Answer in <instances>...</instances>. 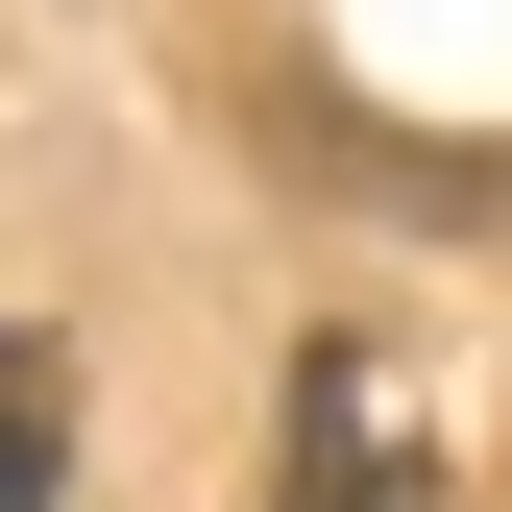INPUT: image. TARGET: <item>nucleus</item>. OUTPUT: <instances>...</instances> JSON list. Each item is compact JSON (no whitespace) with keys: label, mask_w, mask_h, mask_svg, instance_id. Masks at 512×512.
<instances>
[{"label":"nucleus","mask_w":512,"mask_h":512,"mask_svg":"<svg viewBox=\"0 0 512 512\" xmlns=\"http://www.w3.org/2000/svg\"><path fill=\"white\" fill-rule=\"evenodd\" d=\"M49 488H74V366L0 317V512H49Z\"/></svg>","instance_id":"obj_2"},{"label":"nucleus","mask_w":512,"mask_h":512,"mask_svg":"<svg viewBox=\"0 0 512 512\" xmlns=\"http://www.w3.org/2000/svg\"><path fill=\"white\" fill-rule=\"evenodd\" d=\"M293 512H439V439H415L391 342H293Z\"/></svg>","instance_id":"obj_1"}]
</instances>
